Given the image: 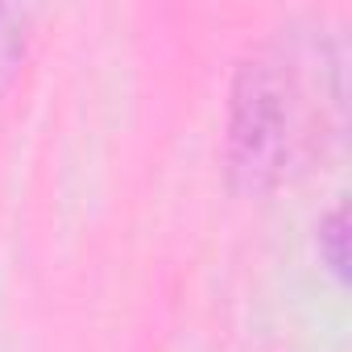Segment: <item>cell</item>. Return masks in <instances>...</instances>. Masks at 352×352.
Returning <instances> with one entry per match:
<instances>
[{"instance_id":"3","label":"cell","mask_w":352,"mask_h":352,"mask_svg":"<svg viewBox=\"0 0 352 352\" xmlns=\"http://www.w3.org/2000/svg\"><path fill=\"white\" fill-rule=\"evenodd\" d=\"M319 257H323V265L340 278V282H348V216H344V208L336 204L323 220H319Z\"/></svg>"},{"instance_id":"1","label":"cell","mask_w":352,"mask_h":352,"mask_svg":"<svg viewBox=\"0 0 352 352\" xmlns=\"http://www.w3.org/2000/svg\"><path fill=\"white\" fill-rule=\"evenodd\" d=\"M294 79L270 50L241 58L228 91V179L241 195H270L294 157Z\"/></svg>"},{"instance_id":"2","label":"cell","mask_w":352,"mask_h":352,"mask_svg":"<svg viewBox=\"0 0 352 352\" xmlns=\"http://www.w3.org/2000/svg\"><path fill=\"white\" fill-rule=\"evenodd\" d=\"M30 25H34V13L30 9H21V5H0V91L13 83V75L25 63Z\"/></svg>"}]
</instances>
